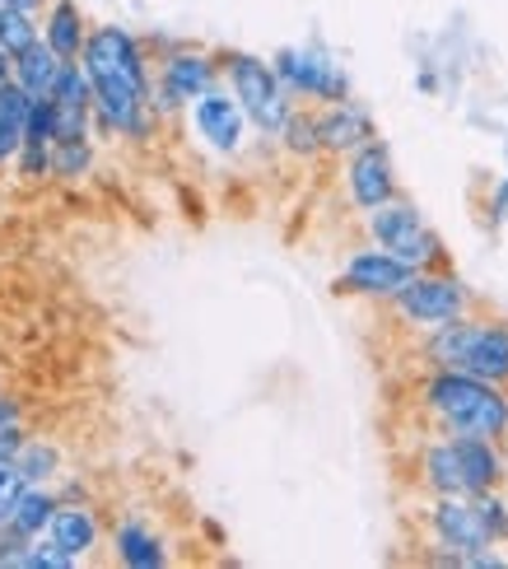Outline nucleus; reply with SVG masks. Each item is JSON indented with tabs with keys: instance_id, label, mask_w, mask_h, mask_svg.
<instances>
[{
	"instance_id": "nucleus-1",
	"label": "nucleus",
	"mask_w": 508,
	"mask_h": 569,
	"mask_svg": "<svg viewBox=\"0 0 508 569\" xmlns=\"http://www.w3.org/2000/svg\"><path fill=\"white\" fill-rule=\"evenodd\" d=\"M84 66L93 80V99H99L108 122L131 136L150 131V80H145V61L131 33L99 29L84 42Z\"/></svg>"
},
{
	"instance_id": "nucleus-2",
	"label": "nucleus",
	"mask_w": 508,
	"mask_h": 569,
	"mask_svg": "<svg viewBox=\"0 0 508 569\" xmlns=\"http://www.w3.org/2000/svg\"><path fill=\"white\" fill-rule=\"evenodd\" d=\"M425 411L448 439H499L508 430V397L499 383H486L462 369H439L420 388Z\"/></svg>"
},
{
	"instance_id": "nucleus-3",
	"label": "nucleus",
	"mask_w": 508,
	"mask_h": 569,
	"mask_svg": "<svg viewBox=\"0 0 508 569\" xmlns=\"http://www.w3.org/2000/svg\"><path fill=\"white\" fill-rule=\"evenodd\" d=\"M429 360L439 369H462L486 383H508V322H476V318H452L434 327Z\"/></svg>"
},
{
	"instance_id": "nucleus-4",
	"label": "nucleus",
	"mask_w": 508,
	"mask_h": 569,
	"mask_svg": "<svg viewBox=\"0 0 508 569\" xmlns=\"http://www.w3.org/2000/svg\"><path fill=\"white\" fill-rule=\"evenodd\" d=\"M429 528L444 547V556H434L439 565H504V556L490 551L499 537L476 495H439L429 505Z\"/></svg>"
},
{
	"instance_id": "nucleus-5",
	"label": "nucleus",
	"mask_w": 508,
	"mask_h": 569,
	"mask_svg": "<svg viewBox=\"0 0 508 569\" xmlns=\"http://www.w3.org/2000/svg\"><path fill=\"white\" fill-rule=\"evenodd\" d=\"M369 229H373V239H378L382 252L401 257V262H410L416 271H420V267H434V262H444L439 239H434L429 224L420 220V210L410 206V201H401V197L373 206Z\"/></svg>"
},
{
	"instance_id": "nucleus-6",
	"label": "nucleus",
	"mask_w": 508,
	"mask_h": 569,
	"mask_svg": "<svg viewBox=\"0 0 508 569\" xmlns=\"http://www.w3.org/2000/svg\"><path fill=\"white\" fill-rule=\"evenodd\" d=\"M229 80H233L238 103H243V112L252 117V122L266 136H280L285 122H289V99H285V84H280L276 70L266 61H257V57H233Z\"/></svg>"
},
{
	"instance_id": "nucleus-7",
	"label": "nucleus",
	"mask_w": 508,
	"mask_h": 569,
	"mask_svg": "<svg viewBox=\"0 0 508 569\" xmlns=\"http://www.w3.org/2000/svg\"><path fill=\"white\" fill-rule=\"evenodd\" d=\"M392 303H397V313H401L406 322L434 331V327H444V322H452V318H462L467 303H471V295H467V284L452 280V276H416Z\"/></svg>"
},
{
	"instance_id": "nucleus-8",
	"label": "nucleus",
	"mask_w": 508,
	"mask_h": 569,
	"mask_svg": "<svg viewBox=\"0 0 508 569\" xmlns=\"http://www.w3.org/2000/svg\"><path fill=\"white\" fill-rule=\"evenodd\" d=\"M416 276L420 271L410 267V262H401V257H392V252H355L341 284H346V290H355V295L397 299Z\"/></svg>"
},
{
	"instance_id": "nucleus-9",
	"label": "nucleus",
	"mask_w": 508,
	"mask_h": 569,
	"mask_svg": "<svg viewBox=\"0 0 508 569\" xmlns=\"http://www.w3.org/2000/svg\"><path fill=\"white\" fill-rule=\"evenodd\" d=\"M276 76L289 89L312 93V99H327V103H346V89H350L341 70H336L331 61H322V57H312V52H280Z\"/></svg>"
},
{
	"instance_id": "nucleus-10",
	"label": "nucleus",
	"mask_w": 508,
	"mask_h": 569,
	"mask_svg": "<svg viewBox=\"0 0 508 569\" xmlns=\"http://www.w3.org/2000/svg\"><path fill=\"white\" fill-rule=\"evenodd\" d=\"M350 197L355 206H382V201H392L397 197V182H392V159H387L382 146H359V154L350 159Z\"/></svg>"
},
{
	"instance_id": "nucleus-11",
	"label": "nucleus",
	"mask_w": 508,
	"mask_h": 569,
	"mask_svg": "<svg viewBox=\"0 0 508 569\" xmlns=\"http://www.w3.org/2000/svg\"><path fill=\"white\" fill-rule=\"evenodd\" d=\"M197 131L210 140L215 150H238L243 146V103L206 89L197 99Z\"/></svg>"
},
{
	"instance_id": "nucleus-12",
	"label": "nucleus",
	"mask_w": 508,
	"mask_h": 569,
	"mask_svg": "<svg viewBox=\"0 0 508 569\" xmlns=\"http://www.w3.org/2000/svg\"><path fill=\"white\" fill-rule=\"evenodd\" d=\"M215 80V66L201 52H178L173 61L163 66V99L182 103V99H201Z\"/></svg>"
},
{
	"instance_id": "nucleus-13",
	"label": "nucleus",
	"mask_w": 508,
	"mask_h": 569,
	"mask_svg": "<svg viewBox=\"0 0 508 569\" xmlns=\"http://www.w3.org/2000/svg\"><path fill=\"white\" fill-rule=\"evenodd\" d=\"M47 532H52V547L66 551L70 560L84 556L93 541H99V523H93V513L80 509V505H66L52 513V523H47Z\"/></svg>"
},
{
	"instance_id": "nucleus-14",
	"label": "nucleus",
	"mask_w": 508,
	"mask_h": 569,
	"mask_svg": "<svg viewBox=\"0 0 508 569\" xmlns=\"http://www.w3.org/2000/svg\"><path fill=\"white\" fill-rule=\"evenodd\" d=\"M420 481H425L434 495H467L462 458H457V443H452V439L425 448V458H420Z\"/></svg>"
},
{
	"instance_id": "nucleus-15",
	"label": "nucleus",
	"mask_w": 508,
	"mask_h": 569,
	"mask_svg": "<svg viewBox=\"0 0 508 569\" xmlns=\"http://www.w3.org/2000/svg\"><path fill=\"white\" fill-rule=\"evenodd\" d=\"M457 458H462V477H467V495H486L499 481V453L495 439H452Z\"/></svg>"
},
{
	"instance_id": "nucleus-16",
	"label": "nucleus",
	"mask_w": 508,
	"mask_h": 569,
	"mask_svg": "<svg viewBox=\"0 0 508 569\" xmlns=\"http://www.w3.org/2000/svg\"><path fill=\"white\" fill-rule=\"evenodd\" d=\"M61 57L52 52V42H47V47H29V52H23L19 61H14V70H19V84L23 89H29L33 93V99H52V93H57V80H61Z\"/></svg>"
},
{
	"instance_id": "nucleus-17",
	"label": "nucleus",
	"mask_w": 508,
	"mask_h": 569,
	"mask_svg": "<svg viewBox=\"0 0 508 569\" xmlns=\"http://www.w3.org/2000/svg\"><path fill=\"white\" fill-rule=\"evenodd\" d=\"M369 140H373V122L359 108L341 103L322 117V150H355V146H369Z\"/></svg>"
},
{
	"instance_id": "nucleus-18",
	"label": "nucleus",
	"mask_w": 508,
	"mask_h": 569,
	"mask_svg": "<svg viewBox=\"0 0 508 569\" xmlns=\"http://www.w3.org/2000/svg\"><path fill=\"white\" fill-rule=\"evenodd\" d=\"M117 556H122L127 565H136V569L163 565V547L155 541V532L140 528V523H122V528H117Z\"/></svg>"
},
{
	"instance_id": "nucleus-19",
	"label": "nucleus",
	"mask_w": 508,
	"mask_h": 569,
	"mask_svg": "<svg viewBox=\"0 0 508 569\" xmlns=\"http://www.w3.org/2000/svg\"><path fill=\"white\" fill-rule=\"evenodd\" d=\"M47 42H52V52H57L61 61H76V57H80L84 29H80V10L70 6V0H61V6L52 10V23H47Z\"/></svg>"
},
{
	"instance_id": "nucleus-20",
	"label": "nucleus",
	"mask_w": 508,
	"mask_h": 569,
	"mask_svg": "<svg viewBox=\"0 0 508 569\" xmlns=\"http://www.w3.org/2000/svg\"><path fill=\"white\" fill-rule=\"evenodd\" d=\"M52 513H57L52 495H42V490L29 486V495H23L19 509H14V518H10V532H14V537H38L47 523H52Z\"/></svg>"
},
{
	"instance_id": "nucleus-21",
	"label": "nucleus",
	"mask_w": 508,
	"mask_h": 569,
	"mask_svg": "<svg viewBox=\"0 0 508 569\" xmlns=\"http://www.w3.org/2000/svg\"><path fill=\"white\" fill-rule=\"evenodd\" d=\"M38 42V29H33V19L23 14V10H10V6H0V47H6L10 57H23L29 47Z\"/></svg>"
},
{
	"instance_id": "nucleus-22",
	"label": "nucleus",
	"mask_w": 508,
	"mask_h": 569,
	"mask_svg": "<svg viewBox=\"0 0 508 569\" xmlns=\"http://www.w3.org/2000/svg\"><path fill=\"white\" fill-rule=\"evenodd\" d=\"M29 477H23V467L14 462V458H0V523H10L14 518V509H19V500L29 495Z\"/></svg>"
},
{
	"instance_id": "nucleus-23",
	"label": "nucleus",
	"mask_w": 508,
	"mask_h": 569,
	"mask_svg": "<svg viewBox=\"0 0 508 569\" xmlns=\"http://www.w3.org/2000/svg\"><path fill=\"white\" fill-rule=\"evenodd\" d=\"M285 136H289V150H295V154H318V150H322V117L289 112Z\"/></svg>"
},
{
	"instance_id": "nucleus-24",
	"label": "nucleus",
	"mask_w": 508,
	"mask_h": 569,
	"mask_svg": "<svg viewBox=\"0 0 508 569\" xmlns=\"http://www.w3.org/2000/svg\"><path fill=\"white\" fill-rule=\"evenodd\" d=\"M52 99L66 103V108H89V103H93V80H89V70L80 76V66H61V80H57Z\"/></svg>"
},
{
	"instance_id": "nucleus-25",
	"label": "nucleus",
	"mask_w": 508,
	"mask_h": 569,
	"mask_svg": "<svg viewBox=\"0 0 508 569\" xmlns=\"http://www.w3.org/2000/svg\"><path fill=\"white\" fill-rule=\"evenodd\" d=\"M47 140H57V103L33 99V112L23 122V146H47Z\"/></svg>"
},
{
	"instance_id": "nucleus-26",
	"label": "nucleus",
	"mask_w": 508,
	"mask_h": 569,
	"mask_svg": "<svg viewBox=\"0 0 508 569\" xmlns=\"http://www.w3.org/2000/svg\"><path fill=\"white\" fill-rule=\"evenodd\" d=\"M14 462L23 467V477L38 481V477H47V471L57 467V453H52V448H38V443H33V448H19Z\"/></svg>"
},
{
	"instance_id": "nucleus-27",
	"label": "nucleus",
	"mask_w": 508,
	"mask_h": 569,
	"mask_svg": "<svg viewBox=\"0 0 508 569\" xmlns=\"http://www.w3.org/2000/svg\"><path fill=\"white\" fill-rule=\"evenodd\" d=\"M57 103V99H52ZM84 112L89 108H66V103H57V140L61 146H70V140H84Z\"/></svg>"
},
{
	"instance_id": "nucleus-28",
	"label": "nucleus",
	"mask_w": 508,
	"mask_h": 569,
	"mask_svg": "<svg viewBox=\"0 0 508 569\" xmlns=\"http://www.w3.org/2000/svg\"><path fill=\"white\" fill-rule=\"evenodd\" d=\"M19 150H23V127H19V122H6V117H0V163L14 159Z\"/></svg>"
},
{
	"instance_id": "nucleus-29",
	"label": "nucleus",
	"mask_w": 508,
	"mask_h": 569,
	"mask_svg": "<svg viewBox=\"0 0 508 569\" xmlns=\"http://www.w3.org/2000/svg\"><path fill=\"white\" fill-rule=\"evenodd\" d=\"M84 163H89L84 140H70V146H61V159H57V169H61V173H80Z\"/></svg>"
},
{
	"instance_id": "nucleus-30",
	"label": "nucleus",
	"mask_w": 508,
	"mask_h": 569,
	"mask_svg": "<svg viewBox=\"0 0 508 569\" xmlns=\"http://www.w3.org/2000/svg\"><path fill=\"white\" fill-rule=\"evenodd\" d=\"M52 169V159H47V146H23V178H42Z\"/></svg>"
},
{
	"instance_id": "nucleus-31",
	"label": "nucleus",
	"mask_w": 508,
	"mask_h": 569,
	"mask_svg": "<svg viewBox=\"0 0 508 569\" xmlns=\"http://www.w3.org/2000/svg\"><path fill=\"white\" fill-rule=\"evenodd\" d=\"M19 448H23V439H19V430H14V420L0 425V458H14Z\"/></svg>"
},
{
	"instance_id": "nucleus-32",
	"label": "nucleus",
	"mask_w": 508,
	"mask_h": 569,
	"mask_svg": "<svg viewBox=\"0 0 508 569\" xmlns=\"http://www.w3.org/2000/svg\"><path fill=\"white\" fill-rule=\"evenodd\" d=\"M0 6H10V10H23V14H33L42 0H0Z\"/></svg>"
},
{
	"instance_id": "nucleus-33",
	"label": "nucleus",
	"mask_w": 508,
	"mask_h": 569,
	"mask_svg": "<svg viewBox=\"0 0 508 569\" xmlns=\"http://www.w3.org/2000/svg\"><path fill=\"white\" fill-rule=\"evenodd\" d=\"M19 416V407H14V401H6V397H0V425H10Z\"/></svg>"
},
{
	"instance_id": "nucleus-34",
	"label": "nucleus",
	"mask_w": 508,
	"mask_h": 569,
	"mask_svg": "<svg viewBox=\"0 0 508 569\" xmlns=\"http://www.w3.org/2000/svg\"><path fill=\"white\" fill-rule=\"evenodd\" d=\"M0 84H10V52L0 47Z\"/></svg>"
},
{
	"instance_id": "nucleus-35",
	"label": "nucleus",
	"mask_w": 508,
	"mask_h": 569,
	"mask_svg": "<svg viewBox=\"0 0 508 569\" xmlns=\"http://www.w3.org/2000/svg\"><path fill=\"white\" fill-rule=\"evenodd\" d=\"M504 210H508V182L499 187V197H495V216H504Z\"/></svg>"
}]
</instances>
